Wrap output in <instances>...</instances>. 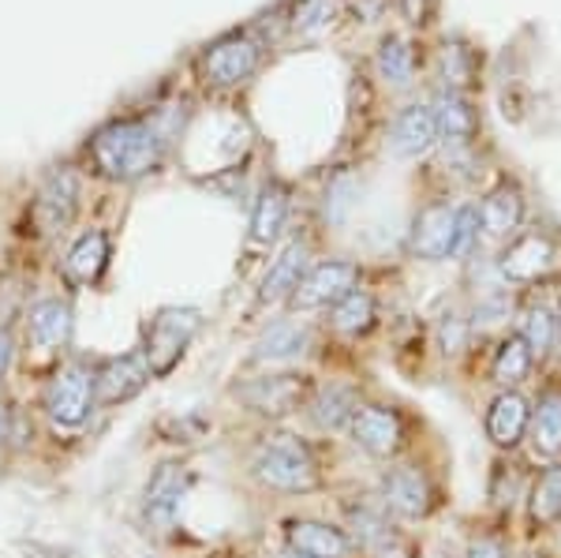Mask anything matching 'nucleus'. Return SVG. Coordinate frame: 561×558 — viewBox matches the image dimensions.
<instances>
[{"label": "nucleus", "instance_id": "nucleus-1", "mask_svg": "<svg viewBox=\"0 0 561 558\" xmlns=\"http://www.w3.org/2000/svg\"><path fill=\"white\" fill-rule=\"evenodd\" d=\"M165 143L161 124L150 116H116L87 139V158L98 176L113 184H135L161 169Z\"/></svg>", "mask_w": 561, "mask_h": 558}, {"label": "nucleus", "instance_id": "nucleus-2", "mask_svg": "<svg viewBox=\"0 0 561 558\" xmlns=\"http://www.w3.org/2000/svg\"><path fill=\"white\" fill-rule=\"evenodd\" d=\"M251 476L270 491L280 494H311L322 488V469L311 443L293 431H270L259 439L251 454Z\"/></svg>", "mask_w": 561, "mask_h": 558}, {"label": "nucleus", "instance_id": "nucleus-3", "mask_svg": "<svg viewBox=\"0 0 561 558\" xmlns=\"http://www.w3.org/2000/svg\"><path fill=\"white\" fill-rule=\"evenodd\" d=\"M198 327H203V311L192 304H169L158 308L153 319L147 322V334H142V360H147L153 379H165L169 372L184 360L187 345L195 341Z\"/></svg>", "mask_w": 561, "mask_h": 558}, {"label": "nucleus", "instance_id": "nucleus-4", "mask_svg": "<svg viewBox=\"0 0 561 558\" xmlns=\"http://www.w3.org/2000/svg\"><path fill=\"white\" fill-rule=\"evenodd\" d=\"M98 405L94 394V367L68 360L53 372L49 386H45V417L53 420V428L76 431L90 420V409Z\"/></svg>", "mask_w": 561, "mask_h": 558}, {"label": "nucleus", "instance_id": "nucleus-5", "mask_svg": "<svg viewBox=\"0 0 561 558\" xmlns=\"http://www.w3.org/2000/svg\"><path fill=\"white\" fill-rule=\"evenodd\" d=\"M259 65H262V42L248 31H232L206 45L203 57H198V76L217 90H232L248 83L259 71Z\"/></svg>", "mask_w": 561, "mask_h": 558}, {"label": "nucleus", "instance_id": "nucleus-6", "mask_svg": "<svg viewBox=\"0 0 561 558\" xmlns=\"http://www.w3.org/2000/svg\"><path fill=\"white\" fill-rule=\"evenodd\" d=\"M314 383L307 379L300 372H266V375H255V379H243L232 386V394L248 405L251 412L266 420H285L293 412H300L307 398H311Z\"/></svg>", "mask_w": 561, "mask_h": 558}, {"label": "nucleus", "instance_id": "nucleus-7", "mask_svg": "<svg viewBox=\"0 0 561 558\" xmlns=\"http://www.w3.org/2000/svg\"><path fill=\"white\" fill-rule=\"evenodd\" d=\"M378 502L389 510L393 521H427L438 506V491H434L431 476L420 465H389L378 480Z\"/></svg>", "mask_w": 561, "mask_h": 558}, {"label": "nucleus", "instance_id": "nucleus-8", "mask_svg": "<svg viewBox=\"0 0 561 558\" xmlns=\"http://www.w3.org/2000/svg\"><path fill=\"white\" fill-rule=\"evenodd\" d=\"M345 431H348L352 446H359L367 457H378V462H393L404 449V417L393 405L364 401L356 409V417L348 420Z\"/></svg>", "mask_w": 561, "mask_h": 558}, {"label": "nucleus", "instance_id": "nucleus-9", "mask_svg": "<svg viewBox=\"0 0 561 558\" xmlns=\"http://www.w3.org/2000/svg\"><path fill=\"white\" fill-rule=\"evenodd\" d=\"M554 263H558L554 240L539 229H528V232H517V237L505 244L494 270H497V277H502V285H536L554 270Z\"/></svg>", "mask_w": 561, "mask_h": 558}, {"label": "nucleus", "instance_id": "nucleus-10", "mask_svg": "<svg viewBox=\"0 0 561 558\" xmlns=\"http://www.w3.org/2000/svg\"><path fill=\"white\" fill-rule=\"evenodd\" d=\"M359 285V266L345 263V259H322V263L307 266V274L300 277L296 293L288 296L296 311H325L348 296Z\"/></svg>", "mask_w": 561, "mask_h": 558}, {"label": "nucleus", "instance_id": "nucleus-11", "mask_svg": "<svg viewBox=\"0 0 561 558\" xmlns=\"http://www.w3.org/2000/svg\"><path fill=\"white\" fill-rule=\"evenodd\" d=\"M79 176L71 169H53L49 176L38 184L31 203V221L42 237H57L65 232L79 214Z\"/></svg>", "mask_w": 561, "mask_h": 558}, {"label": "nucleus", "instance_id": "nucleus-12", "mask_svg": "<svg viewBox=\"0 0 561 558\" xmlns=\"http://www.w3.org/2000/svg\"><path fill=\"white\" fill-rule=\"evenodd\" d=\"M528 420H531V398L524 390H497L486 401L483 412V435L497 454H517L528 439Z\"/></svg>", "mask_w": 561, "mask_h": 558}, {"label": "nucleus", "instance_id": "nucleus-13", "mask_svg": "<svg viewBox=\"0 0 561 558\" xmlns=\"http://www.w3.org/2000/svg\"><path fill=\"white\" fill-rule=\"evenodd\" d=\"M524 446H528L531 462H558L561 457V375H550L531 398V420Z\"/></svg>", "mask_w": 561, "mask_h": 558}, {"label": "nucleus", "instance_id": "nucleus-14", "mask_svg": "<svg viewBox=\"0 0 561 558\" xmlns=\"http://www.w3.org/2000/svg\"><path fill=\"white\" fill-rule=\"evenodd\" d=\"M454 225L457 206L449 200H434L415 214L409 229V251L423 263H446L454 255Z\"/></svg>", "mask_w": 561, "mask_h": 558}, {"label": "nucleus", "instance_id": "nucleus-15", "mask_svg": "<svg viewBox=\"0 0 561 558\" xmlns=\"http://www.w3.org/2000/svg\"><path fill=\"white\" fill-rule=\"evenodd\" d=\"M153 379L142 353H124V356H108L94 367V394L98 405H124L131 398H139L147 390V383Z\"/></svg>", "mask_w": 561, "mask_h": 558}, {"label": "nucleus", "instance_id": "nucleus-16", "mask_svg": "<svg viewBox=\"0 0 561 558\" xmlns=\"http://www.w3.org/2000/svg\"><path fill=\"white\" fill-rule=\"evenodd\" d=\"M285 544L288 551L307 558H348L352 539L341 525L319 517H288L285 521Z\"/></svg>", "mask_w": 561, "mask_h": 558}, {"label": "nucleus", "instance_id": "nucleus-17", "mask_svg": "<svg viewBox=\"0 0 561 558\" xmlns=\"http://www.w3.org/2000/svg\"><path fill=\"white\" fill-rule=\"evenodd\" d=\"M71 330H76V311H71L68 300L60 296H45V300L31 304L26 311V341H31L38 353H57L71 341Z\"/></svg>", "mask_w": 561, "mask_h": 558}, {"label": "nucleus", "instance_id": "nucleus-18", "mask_svg": "<svg viewBox=\"0 0 561 558\" xmlns=\"http://www.w3.org/2000/svg\"><path fill=\"white\" fill-rule=\"evenodd\" d=\"M364 405V394H359V386L352 383H319L311 390V398H307V417H311V424L319 431H345L348 420L356 417V409Z\"/></svg>", "mask_w": 561, "mask_h": 558}, {"label": "nucleus", "instance_id": "nucleus-19", "mask_svg": "<svg viewBox=\"0 0 561 558\" xmlns=\"http://www.w3.org/2000/svg\"><path fill=\"white\" fill-rule=\"evenodd\" d=\"M187 494V469L176 462L158 465L147 483V494H142V514H147L150 525L169 528L180 514V502Z\"/></svg>", "mask_w": 561, "mask_h": 558}, {"label": "nucleus", "instance_id": "nucleus-20", "mask_svg": "<svg viewBox=\"0 0 561 558\" xmlns=\"http://www.w3.org/2000/svg\"><path fill=\"white\" fill-rule=\"evenodd\" d=\"M307 349H311V327H307L304 319H277L255 338L251 360L266 367H280V364L300 360Z\"/></svg>", "mask_w": 561, "mask_h": 558}, {"label": "nucleus", "instance_id": "nucleus-21", "mask_svg": "<svg viewBox=\"0 0 561 558\" xmlns=\"http://www.w3.org/2000/svg\"><path fill=\"white\" fill-rule=\"evenodd\" d=\"M479 206V225L483 237L491 240H513L524 221V192L513 180H497L491 192L476 203Z\"/></svg>", "mask_w": 561, "mask_h": 558}, {"label": "nucleus", "instance_id": "nucleus-22", "mask_svg": "<svg viewBox=\"0 0 561 558\" xmlns=\"http://www.w3.org/2000/svg\"><path fill=\"white\" fill-rule=\"evenodd\" d=\"M434 143H438V121H434V110L427 102L404 105V110L393 116L389 147H393L397 158H423L434 150Z\"/></svg>", "mask_w": 561, "mask_h": 558}, {"label": "nucleus", "instance_id": "nucleus-23", "mask_svg": "<svg viewBox=\"0 0 561 558\" xmlns=\"http://www.w3.org/2000/svg\"><path fill=\"white\" fill-rule=\"evenodd\" d=\"M345 533L352 539V547H364L367 555H375L393 536H401L393 517H389V510L378 499H356L352 506H345Z\"/></svg>", "mask_w": 561, "mask_h": 558}, {"label": "nucleus", "instance_id": "nucleus-24", "mask_svg": "<svg viewBox=\"0 0 561 558\" xmlns=\"http://www.w3.org/2000/svg\"><path fill=\"white\" fill-rule=\"evenodd\" d=\"M524 514L531 528H554L561 521V457L558 462H542V469L528 480L524 491Z\"/></svg>", "mask_w": 561, "mask_h": 558}, {"label": "nucleus", "instance_id": "nucleus-25", "mask_svg": "<svg viewBox=\"0 0 561 558\" xmlns=\"http://www.w3.org/2000/svg\"><path fill=\"white\" fill-rule=\"evenodd\" d=\"M307 244L304 240H288L285 248H280V255L270 263L266 277H262V289H259V304L262 308H274V304L288 300V296L296 293V285H300V277L307 274Z\"/></svg>", "mask_w": 561, "mask_h": 558}, {"label": "nucleus", "instance_id": "nucleus-26", "mask_svg": "<svg viewBox=\"0 0 561 558\" xmlns=\"http://www.w3.org/2000/svg\"><path fill=\"white\" fill-rule=\"evenodd\" d=\"M517 319H520L517 334L524 338V345L531 349V356H536V367H542L550 356H554V349L561 345L558 308L550 300H528L517 311Z\"/></svg>", "mask_w": 561, "mask_h": 558}, {"label": "nucleus", "instance_id": "nucleus-27", "mask_svg": "<svg viewBox=\"0 0 561 558\" xmlns=\"http://www.w3.org/2000/svg\"><path fill=\"white\" fill-rule=\"evenodd\" d=\"M531 372H536V356H531V349L524 345V338L517 330L497 338V345L491 353V367H486V379H491L497 390H520V386L531 379Z\"/></svg>", "mask_w": 561, "mask_h": 558}, {"label": "nucleus", "instance_id": "nucleus-28", "mask_svg": "<svg viewBox=\"0 0 561 558\" xmlns=\"http://www.w3.org/2000/svg\"><path fill=\"white\" fill-rule=\"evenodd\" d=\"M288 206H293V192H288L280 180H270V184H262L255 206H251V232L248 240L255 248H270L274 240L280 237V229H285L288 221Z\"/></svg>", "mask_w": 561, "mask_h": 558}, {"label": "nucleus", "instance_id": "nucleus-29", "mask_svg": "<svg viewBox=\"0 0 561 558\" xmlns=\"http://www.w3.org/2000/svg\"><path fill=\"white\" fill-rule=\"evenodd\" d=\"M113 255V240L105 229H87L65 255V277L71 285H98Z\"/></svg>", "mask_w": 561, "mask_h": 558}, {"label": "nucleus", "instance_id": "nucleus-30", "mask_svg": "<svg viewBox=\"0 0 561 558\" xmlns=\"http://www.w3.org/2000/svg\"><path fill=\"white\" fill-rule=\"evenodd\" d=\"M325 322L345 338H359V334H367V330H375V322H378L375 293H367L356 285V289L348 296H341L333 308H325Z\"/></svg>", "mask_w": 561, "mask_h": 558}, {"label": "nucleus", "instance_id": "nucleus-31", "mask_svg": "<svg viewBox=\"0 0 561 558\" xmlns=\"http://www.w3.org/2000/svg\"><path fill=\"white\" fill-rule=\"evenodd\" d=\"M431 110H434V121H438L442 143H449V147H468V143H472L476 113H472V105L460 98V90H442Z\"/></svg>", "mask_w": 561, "mask_h": 558}, {"label": "nucleus", "instance_id": "nucleus-32", "mask_svg": "<svg viewBox=\"0 0 561 558\" xmlns=\"http://www.w3.org/2000/svg\"><path fill=\"white\" fill-rule=\"evenodd\" d=\"M375 68H378V76H382L389 87H409L412 76H415L412 45L404 38H393V34H389V38L378 45V53H375Z\"/></svg>", "mask_w": 561, "mask_h": 558}, {"label": "nucleus", "instance_id": "nucleus-33", "mask_svg": "<svg viewBox=\"0 0 561 558\" xmlns=\"http://www.w3.org/2000/svg\"><path fill=\"white\" fill-rule=\"evenodd\" d=\"M528 480L531 476L513 462V454H502L491 469V502L502 510H513V502L524 499V491H528Z\"/></svg>", "mask_w": 561, "mask_h": 558}, {"label": "nucleus", "instance_id": "nucleus-34", "mask_svg": "<svg viewBox=\"0 0 561 558\" xmlns=\"http://www.w3.org/2000/svg\"><path fill=\"white\" fill-rule=\"evenodd\" d=\"M472 338H476V330H472V322H468V315H446V319L438 322L442 356H449V360L465 356L468 349H472Z\"/></svg>", "mask_w": 561, "mask_h": 558}, {"label": "nucleus", "instance_id": "nucleus-35", "mask_svg": "<svg viewBox=\"0 0 561 558\" xmlns=\"http://www.w3.org/2000/svg\"><path fill=\"white\" fill-rule=\"evenodd\" d=\"M479 237H483V225H479V206H476V203L457 206V225H454V255H449V259H468V255H476Z\"/></svg>", "mask_w": 561, "mask_h": 558}, {"label": "nucleus", "instance_id": "nucleus-36", "mask_svg": "<svg viewBox=\"0 0 561 558\" xmlns=\"http://www.w3.org/2000/svg\"><path fill=\"white\" fill-rule=\"evenodd\" d=\"M333 15H337V0H304V4L296 8V31L314 38V34L330 31Z\"/></svg>", "mask_w": 561, "mask_h": 558}, {"label": "nucleus", "instance_id": "nucleus-37", "mask_svg": "<svg viewBox=\"0 0 561 558\" xmlns=\"http://www.w3.org/2000/svg\"><path fill=\"white\" fill-rule=\"evenodd\" d=\"M352 203H356V180H352V176H333L330 187H325V218L345 221Z\"/></svg>", "mask_w": 561, "mask_h": 558}, {"label": "nucleus", "instance_id": "nucleus-38", "mask_svg": "<svg viewBox=\"0 0 561 558\" xmlns=\"http://www.w3.org/2000/svg\"><path fill=\"white\" fill-rule=\"evenodd\" d=\"M460 558H510V539L502 533H479Z\"/></svg>", "mask_w": 561, "mask_h": 558}, {"label": "nucleus", "instance_id": "nucleus-39", "mask_svg": "<svg viewBox=\"0 0 561 558\" xmlns=\"http://www.w3.org/2000/svg\"><path fill=\"white\" fill-rule=\"evenodd\" d=\"M12 356H15V341L8 330H0V383H4L8 367H12Z\"/></svg>", "mask_w": 561, "mask_h": 558}, {"label": "nucleus", "instance_id": "nucleus-40", "mask_svg": "<svg viewBox=\"0 0 561 558\" xmlns=\"http://www.w3.org/2000/svg\"><path fill=\"white\" fill-rule=\"evenodd\" d=\"M404 15L409 23H427V12H431V0H401Z\"/></svg>", "mask_w": 561, "mask_h": 558}, {"label": "nucleus", "instance_id": "nucleus-41", "mask_svg": "<svg viewBox=\"0 0 561 558\" xmlns=\"http://www.w3.org/2000/svg\"><path fill=\"white\" fill-rule=\"evenodd\" d=\"M8 435H12V409H8V401L0 398V446L8 443Z\"/></svg>", "mask_w": 561, "mask_h": 558}, {"label": "nucleus", "instance_id": "nucleus-42", "mask_svg": "<svg viewBox=\"0 0 561 558\" xmlns=\"http://www.w3.org/2000/svg\"><path fill=\"white\" fill-rule=\"evenodd\" d=\"M517 558H547V555H539V551H524V555H517Z\"/></svg>", "mask_w": 561, "mask_h": 558}, {"label": "nucleus", "instance_id": "nucleus-43", "mask_svg": "<svg viewBox=\"0 0 561 558\" xmlns=\"http://www.w3.org/2000/svg\"><path fill=\"white\" fill-rule=\"evenodd\" d=\"M277 558H307V555H296V551H285V555H277Z\"/></svg>", "mask_w": 561, "mask_h": 558}, {"label": "nucleus", "instance_id": "nucleus-44", "mask_svg": "<svg viewBox=\"0 0 561 558\" xmlns=\"http://www.w3.org/2000/svg\"><path fill=\"white\" fill-rule=\"evenodd\" d=\"M558 322H561V308H558Z\"/></svg>", "mask_w": 561, "mask_h": 558}]
</instances>
